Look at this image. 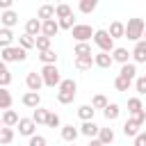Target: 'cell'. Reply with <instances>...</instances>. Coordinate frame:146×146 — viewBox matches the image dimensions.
I'll use <instances>...</instances> for the list:
<instances>
[{
    "label": "cell",
    "instance_id": "34",
    "mask_svg": "<svg viewBox=\"0 0 146 146\" xmlns=\"http://www.w3.org/2000/svg\"><path fill=\"white\" fill-rule=\"evenodd\" d=\"M14 141V128H2L0 130V146H7Z\"/></svg>",
    "mask_w": 146,
    "mask_h": 146
},
{
    "label": "cell",
    "instance_id": "51",
    "mask_svg": "<svg viewBox=\"0 0 146 146\" xmlns=\"http://www.w3.org/2000/svg\"><path fill=\"white\" fill-rule=\"evenodd\" d=\"M2 128H5V125H2V116H0V130H2Z\"/></svg>",
    "mask_w": 146,
    "mask_h": 146
},
{
    "label": "cell",
    "instance_id": "13",
    "mask_svg": "<svg viewBox=\"0 0 146 146\" xmlns=\"http://www.w3.org/2000/svg\"><path fill=\"white\" fill-rule=\"evenodd\" d=\"M78 135H80V130H78L75 125H62V139H64V141H68V144H75Z\"/></svg>",
    "mask_w": 146,
    "mask_h": 146
},
{
    "label": "cell",
    "instance_id": "25",
    "mask_svg": "<svg viewBox=\"0 0 146 146\" xmlns=\"http://www.w3.org/2000/svg\"><path fill=\"white\" fill-rule=\"evenodd\" d=\"M11 41H14V32L11 30H7V27H2L0 30V48L5 50V48H9L11 46Z\"/></svg>",
    "mask_w": 146,
    "mask_h": 146
},
{
    "label": "cell",
    "instance_id": "23",
    "mask_svg": "<svg viewBox=\"0 0 146 146\" xmlns=\"http://www.w3.org/2000/svg\"><path fill=\"white\" fill-rule=\"evenodd\" d=\"M11 103H14V98H11V94L5 89V87H0V110H11Z\"/></svg>",
    "mask_w": 146,
    "mask_h": 146
},
{
    "label": "cell",
    "instance_id": "45",
    "mask_svg": "<svg viewBox=\"0 0 146 146\" xmlns=\"http://www.w3.org/2000/svg\"><path fill=\"white\" fill-rule=\"evenodd\" d=\"M9 82H11V73L9 71H0V87H9Z\"/></svg>",
    "mask_w": 146,
    "mask_h": 146
},
{
    "label": "cell",
    "instance_id": "4",
    "mask_svg": "<svg viewBox=\"0 0 146 146\" xmlns=\"http://www.w3.org/2000/svg\"><path fill=\"white\" fill-rule=\"evenodd\" d=\"M41 78H43L46 87H59L62 84V75H59V68L55 64L52 66H43L41 68Z\"/></svg>",
    "mask_w": 146,
    "mask_h": 146
},
{
    "label": "cell",
    "instance_id": "15",
    "mask_svg": "<svg viewBox=\"0 0 146 146\" xmlns=\"http://www.w3.org/2000/svg\"><path fill=\"white\" fill-rule=\"evenodd\" d=\"M94 64L100 66V68H110L114 64V59H112L110 52H98V55H94Z\"/></svg>",
    "mask_w": 146,
    "mask_h": 146
},
{
    "label": "cell",
    "instance_id": "14",
    "mask_svg": "<svg viewBox=\"0 0 146 146\" xmlns=\"http://www.w3.org/2000/svg\"><path fill=\"white\" fill-rule=\"evenodd\" d=\"M132 59H135L137 64H144V62H146V41H137V43H135Z\"/></svg>",
    "mask_w": 146,
    "mask_h": 146
},
{
    "label": "cell",
    "instance_id": "50",
    "mask_svg": "<svg viewBox=\"0 0 146 146\" xmlns=\"http://www.w3.org/2000/svg\"><path fill=\"white\" fill-rule=\"evenodd\" d=\"M141 41H146V30H144V36H141Z\"/></svg>",
    "mask_w": 146,
    "mask_h": 146
},
{
    "label": "cell",
    "instance_id": "16",
    "mask_svg": "<svg viewBox=\"0 0 146 146\" xmlns=\"http://www.w3.org/2000/svg\"><path fill=\"white\" fill-rule=\"evenodd\" d=\"M18 121H21V116H18L14 110L2 112V125H5V128H14V125H18Z\"/></svg>",
    "mask_w": 146,
    "mask_h": 146
},
{
    "label": "cell",
    "instance_id": "22",
    "mask_svg": "<svg viewBox=\"0 0 146 146\" xmlns=\"http://www.w3.org/2000/svg\"><path fill=\"white\" fill-rule=\"evenodd\" d=\"M94 114H96V110H94L91 105H80V107H78V116L82 119V123H84V121H94Z\"/></svg>",
    "mask_w": 146,
    "mask_h": 146
},
{
    "label": "cell",
    "instance_id": "44",
    "mask_svg": "<svg viewBox=\"0 0 146 146\" xmlns=\"http://www.w3.org/2000/svg\"><path fill=\"white\" fill-rule=\"evenodd\" d=\"M27 146H46V137H43V135L30 137V144H27Z\"/></svg>",
    "mask_w": 146,
    "mask_h": 146
},
{
    "label": "cell",
    "instance_id": "43",
    "mask_svg": "<svg viewBox=\"0 0 146 146\" xmlns=\"http://www.w3.org/2000/svg\"><path fill=\"white\" fill-rule=\"evenodd\" d=\"M46 125H48V128H59V116H57L55 112H50V114H48V121H46Z\"/></svg>",
    "mask_w": 146,
    "mask_h": 146
},
{
    "label": "cell",
    "instance_id": "11",
    "mask_svg": "<svg viewBox=\"0 0 146 146\" xmlns=\"http://www.w3.org/2000/svg\"><path fill=\"white\" fill-rule=\"evenodd\" d=\"M25 34H30V36H41V21L39 18H30L27 23H25Z\"/></svg>",
    "mask_w": 146,
    "mask_h": 146
},
{
    "label": "cell",
    "instance_id": "49",
    "mask_svg": "<svg viewBox=\"0 0 146 146\" xmlns=\"http://www.w3.org/2000/svg\"><path fill=\"white\" fill-rule=\"evenodd\" d=\"M0 71H7V64H5L2 59H0Z\"/></svg>",
    "mask_w": 146,
    "mask_h": 146
},
{
    "label": "cell",
    "instance_id": "2",
    "mask_svg": "<svg viewBox=\"0 0 146 146\" xmlns=\"http://www.w3.org/2000/svg\"><path fill=\"white\" fill-rule=\"evenodd\" d=\"M94 43L100 48V52H114V39L110 36L107 30H96L94 32Z\"/></svg>",
    "mask_w": 146,
    "mask_h": 146
},
{
    "label": "cell",
    "instance_id": "52",
    "mask_svg": "<svg viewBox=\"0 0 146 146\" xmlns=\"http://www.w3.org/2000/svg\"><path fill=\"white\" fill-rule=\"evenodd\" d=\"M141 135H144V139H146V130H144V132H141Z\"/></svg>",
    "mask_w": 146,
    "mask_h": 146
},
{
    "label": "cell",
    "instance_id": "10",
    "mask_svg": "<svg viewBox=\"0 0 146 146\" xmlns=\"http://www.w3.org/2000/svg\"><path fill=\"white\" fill-rule=\"evenodd\" d=\"M0 21H2V27H7V30H11L16 23H18V14L14 11V9H9V11H2V16H0Z\"/></svg>",
    "mask_w": 146,
    "mask_h": 146
},
{
    "label": "cell",
    "instance_id": "21",
    "mask_svg": "<svg viewBox=\"0 0 146 146\" xmlns=\"http://www.w3.org/2000/svg\"><path fill=\"white\" fill-rule=\"evenodd\" d=\"M130 55H132V52H128L125 48H114V52H112V59H114V62H119V64L123 66V64H128Z\"/></svg>",
    "mask_w": 146,
    "mask_h": 146
},
{
    "label": "cell",
    "instance_id": "32",
    "mask_svg": "<svg viewBox=\"0 0 146 146\" xmlns=\"http://www.w3.org/2000/svg\"><path fill=\"white\" fill-rule=\"evenodd\" d=\"M91 66H94V55H91V57H75V68L87 71V68H91Z\"/></svg>",
    "mask_w": 146,
    "mask_h": 146
},
{
    "label": "cell",
    "instance_id": "7",
    "mask_svg": "<svg viewBox=\"0 0 146 146\" xmlns=\"http://www.w3.org/2000/svg\"><path fill=\"white\" fill-rule=\"evenodd\" d=\"M36 123L32 121V119H21L18 121V135H23V137H34L36 132Z\"/></svg>",
    "mask_w": 146,
    "mask_h": 146
},
{
    "label": "cell",
    "instance_id": "19",
    "mask_svg": "<svg viewBox=\"0 0 146 146\" xmlns=\"http://www.w3.org/2000/svg\"><path fill=\"white\" fill-rule=\"evenodd\" d=\"M139 128H141V125H139L137 121L128 119V121L123 123V135H125V137H132V139H135V137L139 135Z\"/></svg>",
    "mask_w": 146,
    "mask_h": 146
},
{
    "label": "cell",
    "instance_id": "3",
    "mask_svg": "<svg viewBox=\"0 0 146 146\" xmlns=\"http://www.w3.org/2000/svg\"><path fill=\"white\" fill-rule=\"evenodd\" d=\"M0 59H2L5 64H7V62H25V59H27V50H23L21 46H9V48L2 50Z\"/></svg>",
    "mask_w": 146,
    "mask_h": 146
},
{
    "label": "cell",
    "instance_id": "35",
    "mask_svg": "<svg viewBox=\"0 0 146 146\" xmlns=\"http://www.w3.org/2000/svg\"><path fill=\"white\" fill-rule=\"evenodd\" d=\"M107 105H110V103H107V98H105L103 94H96V96L91 98V107H94V110H105Z\"/></svg>",
    "mask_w": 146,
    "mask_h": 146
},
{
    "label": "cell",
    "instance_id": "41",
    "mask_svg": "<svg viewBox=\"0 0 146 146\" xmlns=\"http://www.w3.org/2000/svg\"><path fill=\"white\" fill-rule=\"evenodd\" d=\"M114 87H116V91H128V89H130V82H128L125 78L116 75V80H114Z\"/></svg>",
    "mask_w": 146,
    "mask_h": 146
},
{
    "label": "cell",
    "instance_id": "6",
    "mask_svg": "<svg viewBox=\"0 0 146 146\" xmlns=\"http://www.w3.org/2000/svg\"><path fill=\"white\" fill-rule=\"evenodd\" d=\"M25 84H27V89H30V91H36V94H39V89L43 87V78H41V73L30 71V73H27V78H25Z\"/></svg>",
    "mask_w": 146,
    "mask_h": 146
},
{
    "label": "cell",
    "instance_id": "20",
    "mask_svg": "<svg viewBox=\"0 0 146 146\" xmlns=\"http://www.w3.org/2000/svg\"><path fill=\"white\" fill-rule=\"evenodd\" d=\"M39 18H41V23L43 21H52L55 18V5H41L39 7Z\"/></svg>",
    "mask_w": 146,
    "mask_h": 146
},
{
    "label": "cell",
    "instance_id": "17",
    "mask_svg": "<svg viewBox=\"0 0 146 146\" xmlns=\"http://www.w3.org/2000/svg\"><path fill=\"white\" fill-rule=\"evenodd\" d=\"M110 36L112 39H121V36H125V25L121 23V21H114V23H110Z\"/></svg>",
    "mask_w": 146,
    "mask_h": 146
},
{
    "label": "cell",
    "instance_id": "38",
    "mask_svg": "<svg viewBox=\"0 0 146 146\" xmlns=\"http://www.w3.org/2000/svg\"><path fill=\"white\" fill-rule=\"evenodd\" d=\"M59 91H71V94H75L78 91V84H75V80H62V84H59Z\"/></svg>",
    "mask_w": 146,
    "mask_h": 146
},
{
    "label": "cell",
    "instance_id": "39",
    "mask_svg": "<svg viewBox=\"0 0 146 146\" xmlns=\"http://www.w3.org/2000/svg\"><path fill=\"white\" fill-rule=\"evenodd\" d=\"M73 98H75V94H71V91H57V100H59L62 105L73 103Z\"/></svg>",
    "mask_w": 146,
    "mask_h": 146
},
{
    "label": "cell",
    "instance_id": "33",
    "mask_svg": "<svg viewBox=\"0 0 146 146\" xmlns=\"http://www.w3.org/2000/svg\"><path fill=\"white\" fill-rule=\"evenodd\" d=\"M141 110H144V105H141V98H139V96L128 98V112H130V114H137V112H141Z\"/></svg>",
    "mask_w": 146,
    "mask_h": 146
},
{
    "label": "cell",
    "instance_id": "53",
    "mask_svg": "<svg viewBox=\"0 0 146 146\" xmlns=\"http://www.w3.org/2000/svg\"><path fill=\"white\" fill-rule=\"evenodd\" d=\"M71 146H75V144H71Z\"/></svg>",
    "mask_w": 146,
    "mask_h": 146
},
{
    "label": "cell",
    "instance_id": "28",
    "mask_svg": "<svg viewBox=\"0 0 146 146\" xmlns=\"http://www.w3.org/2000/svg\"><path fill=\"white\" fill-rule=\"evenodd\" d=\"M50 43H52V39H48V36H36L34 39V48L39 50V52H43V50H50Z\"/></svg>",
    "mask_w": 146,
    "mask_h": 146
},
{
    "label": "cell",
    "instance_id": "24",
    "mask_svg": "<svg viewBox=\"0 0 146 146\" xmlns=\"http://www.w3.org/2000/svg\"><path fill=\"white\" fill-rule=\"evenodd\" d=\"M39 59L43 62V66H52L55 62H57V52L50 48V50H43V52H39Z\"/></svg>",
    "mask_w": 146,
    "mask_h": 146
},
{
    "label": "cell",
    "instance_id": "36",
    "mask_svg": "<svg viewBox=\"0 0 146 146\" xmlns=\"http://www.w3.org/2000/svg\"><path fill=\"white\" fill-rule=\"evenodd\" d=\"M78 7H80V11H82V14H91V11L98 7V2H96V0H80V5H78Z\"/></svg>",
    "mask_w": 146,
    "mask_h": 146
},
{
    "label": "cell",
    "instance_id": "8",
    "mask_svg": "<svg viewBox=\"0 0 146 146\" xmlns=\"http://www.w3.org/2000/svg\"><path fill=\"white\" fill-rule=\"evenodd\" d=\"M57 32H59V23H57L55 18H52V21H43V23H41V34H43V36L52 39Z\"/></svg>",
    "mask_w": 146,
    "mask_h": 146
},
{
    "label": "cell",
    "instance_id": "9",
    "mask_svg": "<svg viewBox=\"0 0 146 146\" xmlns=\"http://www.w3.org/2000/svg\"><path fill=\"white\" fill-rule=\"evenodd\" d=\"M23 105H25V107H32V110L41 107V94H36V91L23 94Z\"/></svg>",
    "mask_w": 146,
    "mask_h": 146
},
{
    "label": "cell",
    "instance_id": "31",
    "mask_svg": "<svg viewBox=\"0 0 146 146\" xmlns=\"http://www.w3.org/2000/svg\"><path fill=\"white\" fill-rule=\"evenodd\" d=\"M98 139H100L105 146H110V144L114 141V130H112V128H100V132H98Z\"/></svg>",
    "mask_w": 146,
    "mask_h": 146
},
{
    "label": "cell",
    "instance_id": "12",
    "mask_svg": "<svg viewBox=\"0 0 146 146\" xmlns=\"http://www.w3.org/2000/svg\"><path fill=\"white\" fill-rule=\"evenodd\" d=\"M80 132H82L84 137H89V139H96V137H98V132H100V128H98L94 121H84V123H82V128H80Z\"/></svg>",
    "mask_w": 146,
    "mask_h": 146
},
{
    "label": "cell",
    "instance_id": "18",
    "mask_svg": "<svg viewBox=\"0 0 146 146\" xmlns=\"http://www.w3.org/2000/svg\"><path fill=\"white\" fill-rule=\"evenodd\" d=\"M119 75H121V78H125L128 82H132V80H137V66L128 62V64H123V66H121V73H119Z\"/></svg>",
    "mask_w": 146,
    "mask_h": 146
},
{
    "label": "cell",
    "instance_id": "1",
    "mask_svg": "<svg viewBox=\"0 0 146 146\" xmlns=\"http://www.w3.org/2000/svg\"><path fill=\"white\" fill-rule=\"evenodd\" d=\"M144 30H146V25H144L141 18H130V21L125 23V39H130V41H141Z\"/></svg>",
    "mask_w": 146,
    "mask_h": 146
},
{
    "label": "cell",
    "instance_id": "37",
    "mask_svg": "<svg viewBox=\"0 0 146 146\" xmlns=\"http://www.w3.org/2000/svg\"><path fill=\"white\" fill-rule=\"evenodd\" d=\"M18 46H21L23 50L34 48V36H30V34H21V36H18Z\"/></svg>",
    "mask_w": 146,
    "mask_h": 146
},
{
    "label": "cell",
    "instance_id": "29",
    "mask_svg": "<svg viewBox=\"0 0 146 146\" xmlns=\"http://www.w3.org/2000/svg\"><path fill=\"white\" fill-rule=\"evenodd\" d=\"M73 55H75V57H91V46H89V43H75Z\"/></svg>",
    "mask_w": 146,
    "mask_h": 146
},
{
    "label": "cell",
    "instance_id": "40",
    "mask_svg": "<svg viewBox=\"0 0 146 146\" xmlns=\"http://www.w3.org/2000/svg\"><path fill=\"white\" fill-rule=\"evenodd\" d=\"M135 89H137L139 96H146V75H139L135 80Z\"/></svg>",
    "mask_w": 146,
    "mask_h": 146
},
{
    "label": "cell",
    "instance_id": "42",
    "mask_svg": "<svg viewBox=\"0 0 146 146\" xmlns=\"http://www.w3.org/2000/svg\"><path fill=\"white\" fill-rule=\"evenodd\" d=\"M59 23V30H73L75 27V21H73V16H68V18H62V21H57Z\"/></svg>",
    "mask_w": 146,
    "mask_h": 146
},
{
    "label": "cell",
    "instance_id": "27",
    "mask_svg": "<svg viewBox=\"0 0 146 146\" xmlns=\"http://www.w3.org/2000/svg\"><path fill=\"white\" fill-rule=\"evenodd\" d=\"M103 114H105V119H107V121H114V119H119L121 110H119V105H116V103H110V105L103 110Z\"/></svg>",
    "mask_w": 146,
    "mask_h": 146
},
{
    "label": "cell",
    "instance_id": "46",
    "mask_svg": "<svg viewBox=\"0 0 146 146\" xmlns=\"http://www.w3.org/2000/svg\"><path fill=\"white\" fill-rule=\"evenodd\" d=\"M130 119H132V121H137V123H139V125H141V123H144V121H146V112H144V110H141V112H137V114H132V116H130Z\"/></svg>",
    "mask_w": 146,
    "mask_h": 146
},
{
    "label": "cell",
    "instance_id": "30",
    "mask_svg": "<svg viewBox=\"0 0 146 146\" xmlns=\"http://www.w3.org/2000/svg\"><path fill=\"white\" fill-rule=\"evenodd\" d=\"M48 114H50L48 110H43V107H36V110L32 112V121H34L36 125H39V123H46V121H48Z\"/></svg>",
    "mask_w": 146,
    "mask_h": 146
},
{
    "label": "cell",
    "instance_id": "5",
    "mask_svg": "<svg viewBox=\"0 0 146 146\" xmlns=\"http://www.w3.org/2000/svg\"><path fill=\"white\" fill-rule=\"evenodd\" d=\"M94 32H96V30H91V25L80 23V25H75V27L71 30V36H73L78 43H87L89 39H94Z\"/></svg>",
    "mask_w": 146,
    "mask_h": 146
},
{
    "label": "cell",
    "instance_id": "26",
    "mask_svg": "<svg viewBox=\"0 0 146 146\" xmlns=\"http://www.w3.org/2000/svg\"><path fill=\"white\" fill-rule=\"evenodd\" d=\"M68 16H73V9H71L68 5H64V2H62V5H57V7H55V18H57V21L68 18Z\"/></svg>",
    "mask_w": 146,
    "mask_h": 146
},
{
    "label": "cell",
    "instance_id": "47",
    "mask_svg": "<svg viewBox=\"0 0 146 146\" xmlns=\"http://www.w3.org/2000/svg\"><path fill=\"white\" fill-rule=\"evenodd\" d=\"M0 9L2 11H9L11 9V0H0Z\"/></svg>",
    "mask_w": 146,
    "mask_h": 146
},
{
    "label": "cell",
    "instance_id": "48",
    "mask_svg": "<svg viewBox=\"0 0 146 146\" xmlns=\"http://www.w3.org/2000/svg\"><path fill=\"white\" fill-rule=\"evenodd\" d=\"M87 146H105V144H103V141H100V139H98V137H96V139H91V141H89V144H87Z\"/></svg>",
    "mask_w": 146,
    "mask_h": 146
}]
</instances>
